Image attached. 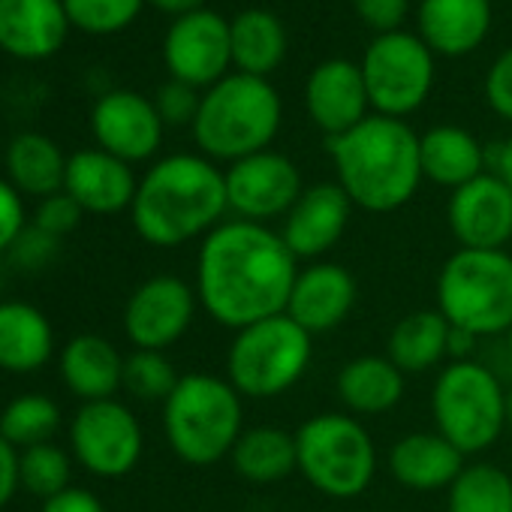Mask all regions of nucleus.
<instances>
[{"label":"nucleus","mask_w":512,"mask_h":512,"mask_svg":"<svg viewBox=\"0 0 512 512\" xmlns=\"http://www.w3.org/2000/svg\"><path fill=\"white\" fill-rule=\"evenodd\" d=\"M25 229H28L25 196L7 178H0V253H10V247Z\"/></svg>","instance_id":"40"},{"label":"nucleus","mask_w":512,"mask_h":512,"mask_svg":"<svg viewBox=\"0 0 512 512\" xmlns=\"http://www.w3.org/2000/svg\"><path fill=\"white\" fill-rule=\"evenodd\" d=\"M199 103L202 97L196 94V88L184 85V82H166L157 97H154V106L163 118V124H172V127H181V124H190L196 121V112H199Z\"/></svg>","instance_id":"39"},{"label":"nucleus","mask_w":512,"mask_h":512,"mask_svg":"<svg viewBox=\"0 0 512 512\" xmlns=\"http://www.w3.org/2000/svg\"><path fill=\"white\" fill-rule=\"evenodd\" d=\"M145 452L139 416L118 398L82 404L70 422V455L97 479L133 473Z\"/></svg>","instance_id":"11"},{"label":"nucleus","mask_w":512,"mask_h":512,"mask_svg":"<svg viewBox=\"0 0 512 512\" xmlns=\"http://www.w3.org/2000/svg\"><path fill=\"white\" fill-rule=\"evenodd\" d=\"M61 428V407L43 392H25L7 401L0 410V437L10 440L19 452L37 443H49Z\"/></svg>","instance_id":"33"},{"label":"nucleus","mask_w":512,"mask_h":512,"mask_svg":"<svg viewBox=\"0 0 512 512\" xmlns=\"http://www.w3.org/2000/svg\"><path fill=\"white\" fill-rule=\"evenodd\" d=\"M356 299L359 287L353 272L341 263L317 260L299 269L287 302V317H293L311 335H326L353 314Z\"/></svg>","instance_id":"18"},{"label":"nucleus","mask_w":512,"mask_h":512,"mask_svg":"<svg viewBox=\"0 0 512 512\" xmlns=\"http://www.w3.org/2000/svg\"><path fill=\"white\" fill-rule=\"evenodd\" d=\"M232 34V64L247 73V76H260L266 79L272 70L287 55V34L278 16L269 10H244L235 16L229 25Z\"/></svg>","instance_id":"31"},{"label":"nucleus","mask_w":512,"mask_h":512,"mask_svg":"<svg viewBox=\"0 0 512 512\" xmlns=\"http://www.w3.org/2000/svg\"><path fill=\"white\" fill-rule=\"evenodd\" d=\"M299 269L278 229L232 217L199 241L193 287L199 308L217 326L238 332L287 314Z\"/></svg>","instance_id":"1"},{"label":"nucleus","mask_w":512,"mask_h":512,"mask_svg":"<svg viewBox=\"0 0 512 512\" xmlns=\"http://www.w3.org/2000/svg\"><path fill=\"white\" fill-rule=\"evenodd\" d=\"M305 106L311 121L329 136H344L356 124L368 118V91L362 67L350 61H326L320 64L305 88Z\"/></svg>","instance_id":"20"},{"label":"nucleus","mask_w":512,"mask_h":512,"mask_svg":"<svg viewBox=\"0 0 512 512\" xmlns=\"http://www.w3.org/2000/svg\"><path fill=\"white\" fill-rule=\"evenodd\" d=\"M0 281H4V272H0Z\"/></svg>","instance_id":"49"},{"label":"nucleus","mask_w":512,"mask_h":512,"mask_svg":"<svg viewBox=\"0 0 512 512\" xmlns=\"http://www.w3.org/2000/svg\"><path fill=\"white\" fill-rule=\"evenodd\" d=\"M446 512H512V476L488 461H470L446 488Z\"/></svg>","instance_id":"32"},{"label":"nucleus","mask_w":512,"mask_h":512,"mask_svg":"<svg viewBox=\"0 0 512 512\" xmlns=\"http://www.w3.org/2000/svg\"><path fill=\"white\" fill-rule=\"evenodd\" d=\"M407 4L410 0H353V7L362 16V22L383 34H392L404 22Z\"/></svg>","instance_id":"42"},{"label":"nucleus","mask_w":512,"mask_h":512,"mask_svg":"<svg viewBox=\"0 0 512 512\" xmlns=\"http://www.w3.org/2000/svg\"><path fill=\"white\" fill-rule=\"evenodd\" d=\"M145 0H64L70 25L88 34L124 31L142 10Z\"/></svg>","instance_id":"36"},{"label":"nucleus","mask_w":512,"mask_h":512,"mask_svg":"<svg viewBox=\"0 0 512 512\" xmlns=\"http://www.w3.org/2000/svg\"><path fill=\"white\" fill-rule=\"evenodd\" d=\"M124 359L121 350L94 332L73 335L61 356H58V371L64 386L82 398V404L91 401H106L115 398L118 389H124Z\"/></svg>","instance_id":"23"},{"label":"nucleus","mask_w":512,"mask_h":512,"mask_svg":"<svg viewBox=\"0 0 512 512\" xmlns=\"http://www.w3.org/2000/svg\"><path fill=\"white\" fill-rule=\"evenodd\" d=\"M67 160L64 151L58 148L55 139L43 136V133H19L10 145H7V181L22 193V196H37L46 199L52 193L64 190V178H67Z\"/></svg>","instance_id":"29"},{"label":"nucleus","mask_w":512,"mask_h":512,"mask_svg":"<svg viewBox=\"0 0 512 512\" xmlns=\"http://www.w3.org/2000/svg\"><path fill=\"white\" fill-rule=\"evenodd\" d=\"M151 4L172 16H187L193 10H202V0H151Z\"/></svg>","instance_id":"46"},{"label":"nucleus","mask_w":512,"mask_h":512,"mask_svg":"<svg viewBox=\"0 0 512 512\" xmlns=\"http://www.w3.org/2000/svg\"><path fill=\"white\" fill-rule=\"evenodd\" d=\"M419 163H422V178L458 190L485 172L488 157L473 133L443 124L419 136Z\"/></svg>","instance_id":"27"},{"label":"nucleus","mask_w":512,"mask_h":512,"mask_svg":"<svg viewBox=\"0 0 512 512\" xmlns=\"http://www.w3.org/2000/svg\"><path fill=\"white\" fill-rule=\"evenodd\" d=\"M226 214V178L202 154H169L157 160L139 178L130 205L136 235L160 250L202 241Z\"/></svg>","instance_id":"2"},{"label":"nucleus","mask_w":512,"mask_h":512,"mask_svg":"<svg viewBox=\"0 0 512 512\" xmlns=\"http://www.w3.org/2000/svg\"><path fill=\"white\" fill-rule=\"evenodd\" d=\"M70 34L64 0H0V49L22 61L52 58Z\"/></svg>","instance_id":"21"},{"label":"nucleus","mask_w":512,"mask_h":512,"mask_svg":"<svg viewBox=\"0 0 512 512\" xmlns=\"http://www.w3.org/2000/svg\"><path fill=\"white\" fill-rule=\"evenodd\" d=\"M437 311L473 338H497L512 326V253L458 247L437 272Z\"/></svg>","instance_id":"7"},{"label":"nucleus","mask_w":512,"mask_h":512,"mask_svg":"<svg viewBox=\"0 0 512 512\" xmlns=\"http://www.w3.org/2000/svg\"><path fill=\"white\" fill-rule=\"evenodd\" d=\"M296 464L314 491L356 500L377 476V446L359 416L326 410L296 428Z\"/></svg>","instance_id":"6"},{"label":"nucleus","mask_w":512,"mask_h":512,"mask_svg":"<svg viewBox=\"0 0 512 512\" xmlns=\"http://www.w3.org/2000/svg\"><path fill=\"white\" fill-rule=\"evenodd\" d=\"M329 154L341 190L371 214L404 208L422 184L419 136L401 118L368 115L344 136L329 139Z\"/></svg>","instance_id":"3"},{"label":"nucleus","mask_w":512,"mask_h":512,"mask_svg":"<svg viewBox=\"0 0 512 512\" xmlns=\"http://www.w3.org/2000/svg\"><path fill=\"white\" fill-rule=\"evenodd\" d=\"M353 202L341 190V184H314L305 187L299 202L290 208V214L281 220V238L293 250V256L302 263H317L344 238Z\"/></svg>","instance_id":"17"},{"label":"nucleus","mask_w":512,"mask_h":512,"mask_svg":"<svg viewBox=\"0 0 512 512\" xmlns=\"http://www.w3.org/2000/svg\"><path fill=\"white\" fill-rule=\"evenodd\" d=\"M467 455H461L443 434L437 431H410L395 440L389 449V473L392 479L419 494L446 491L458 473L464 470Z\"/></svg>","instance_id":"22"},{"label":"nucleus","mask_w":512,"mask_h":512,"mask_svg":"<svg viewBox=\"0 0 512 512\" xmlns=\"http://www.w3.org/2000/svg\"><path fill=\"white\" fill-rule=\"evenodd\" d=\"M506 428L512 431V386H506Z\"/></svg>","instance_id":"47"},{"label":"nucleus","mask_w":512,"mask_h":512,"mask_svg":"<svg viewBox=\"0 0 512 512\" xmlns=\"http://www.w3.org/2000/svg\"><path fill=\"white\" fill-rule=\"evenodd\" d=\"M449 320L434 311H413L386 338V356L404 374H425L449 362Z\"/></svg>","instance_id":"30"},{"label":"nucleus","mask_w":512,"mask_h":512,"mask_svg":"<svg viewBox=\"0 0 512 512\" xmlns=\"http://www.w3.org/2000/svg\"><path fill=\"white\" fill-rule=\"evenodd\" d=\"M163 61L175 82L190 88H211L232 64L229 25L211 10L178 16L163 40Z\"/></svg>","instance_id":"14"},{"label":"nucleus","mask_w":512,"mask_h":512,"mask_svg":"<svg viewBox=\"0 0 512 512\" xmlns=\"http://www.w3.org/2000/svg\"><path fill=\"white\" fill-rule=\"evenodd\" d=\"M503 338H506V356H509V362H512V326H509V332H506Z\"/></svg>","instance_id":"48"},{"label":"nucleus","mask_w":512,"mask_h":512,"mask_svg":"<svg viewBox=\"0 0 512 512\" xmlns=\"http://www.w3.org/2000/svg\"><path fill=\"white\" fill-rule=\"evenodd\" d=\"M365 91L377 115L404 118L416 112L434 82L431 49L413 34H380L362 61Z\"/></svg>","instance_id":"10"},{"label":"nucleus","mask_w":512,"mask_h":512,"mask_svg":"<svg viewBox=\"0 0 512 512\" xmlns=\"http://www.w3.org/2000/svg\"><path fill=\"white\" fill-rule=\"evenodd\" d=\"M407 374L383 353H368L350 359L335 380V392L347 413L365 419V416H383L395 410L404 398Z\"/></svg>","instance_id":"25"},{"label":"nucleus","mask_w":512,"mask_h":512,"mask_svg":"<svg viewBox=\"0 0 512 512\" xmlns=\"http://www.w3.org/2000/svg\"><path fill=\"white\" fill-rule=\"evenodd\" d=\"M488 157V166H491V175H497L509 190H512V136L497 142L491 151H485Z\"/></svg>","instance_id":"45"},{"label":"nucleus","mask_w":512,"mask_h":512,"mask_svg":"<svg viewBox=\"0 0 512 512\" xmlns=\"http://www.w3.org/2000/svg\"><path fill=\"white\" fill-rule=\"evenodd\" d=\"M449 232L458 247L506 250L512 241V190L491 172L452 190L446 205Z\"/></svg>","instance_id":"16"},{"label":"nucleus","mask_w":512,"mask_h":512,"mask_svg":"<svg viewBox=\"0 0 512 512\" xmlns=\"http://www.w3.org/2000/svg\"><path fill=\"white\" fill-rule=\"evenodd\" d=\"M485 97L500 118L512 121V49L491 64L485 76Z\"/></svg>","instance_id":"41"},{"label":"nucleus","mask_w":512,"mask_h":512,"mask_svg":"<svg viewBox=\"0 0 512 512\" xmlns=\"http://www.w3.org/2000/svg\"><path fill=\"white\" fill-rule=\"evenodd\" d=\"M281 130V97L260 76H223L202 94L193 139L208 160H244L269 151Z\"/></svg>","instance_id":"4"},{"label":"nucleus","mask_w":512,"mask_h":512,"mask_svg":"<svg viewBox=\"0 0 512 512\" xmlns=\"http://www.w3.org/2000/svg\"><path fill=\"white\" fill-rule=\"evenodd\" d=\"M40 512H106V506H103V500L94 491L79 488V485H70L61 494L43 500V509Z\"/></svg>","instance_id":"43"},{"label":"nucleus","mask_w":512,"mask_h":512,"mask_svg":"<svg viewBox=\"0 0 512 512\" xmlns=\"http://www.w3.org/2000/svg\"><path fill=\"white\" fill-rule=\"evenodd\" d=\"M199 308L196 287L178 275H154L142 281L124 305V335L133 350L166 353L193 326Z\"/></svg>","instance_id":"12"},{"label":"nucleus","mask_w":512,"mask_h":512,"mask_svg":"<svg viewBox=\"0 0 512 512\" xmlns=\"http://www.w3.org/2000/svg\"><path fill=\"white\" fill-rule=\"evenodd\" d=\"M19 455L22 452L10 440L0 437V509H4L16 497V491L22 488V482H19Z\"/></svg>","instance_id":"44"},{"label":"nucleus","mask_w":512,"mask_h":512,"mask_svg":"<svg viewBox=\"0 0 512 512\" xmlns=\"http://www.w3.org/2000/svg\"><path fill=\"white\" fill-rule=\"evenodd\" d=\"M70 476H73V455L52 440L28 446L19 455L22 491L34 494V497L49 500V497L61 494L64 488H70Z\"/></svg>","instance_id":"34"},{"label":"nucleus","mask_w":512,"mask_h":512,"mask_svg":"<svg viewBox=\"0 0 512 512\" xmlns=\"http://www.w3.org/2000/svg\"><path fill=\"white\" fill-rule=\"evenodd\" d=\"M178 371L166 353L157 350H133L124 359V389L139 401H166L178 386Z\"/></svg>","instance_id":"35"},{"label":"nucleus","mask_w":512,"mask_h":512,"mask_svg":"<svg viewBox=\"0 0 512 512\" xmlns=\"http://www.w3.org/2000/svg\"><path fill=\"white\" fill-rule=\"evenodd\" d=\"M431 419L461 455H479L506 431V386L476 359L446 362L431 386Z\"/></svg>","instance_id":"9"},{"label":"nucleus","mask_w":512,"mask_h":512,"mask_svg":"<svg viewBox=\"0 0 512 512\" xmlns=\"http://www.w3.org/2000/svg\"><path fill=\"white\" fill-rule=\"evenodd\" d=\"M82 217H85L82 205H79L67 190H61V193H52V196H46V199L37 202L34 220H31V223H34L37 229L55 235V238H64V235H70L73 229H79Z\"/></svg>","instance_id":"38"},{"label":"nucleus","mask_w":512,"mask_h":512,"mask_svg":"<svg viewBox=\"0 0 512 512\" xmlns=\"http://www.w3.org/2000/svg\"><path fill=\"white\" fill-rule=\"evenodd\" d=\"M61 253V238L37 229L34 223H28V229L16 238V244L10 247V263L25 272V275H34V272H43L55 263V256Z\"/></svg>","instance_id":"37"},{"label":"nucleus","mask_w":512,"mask_h":512,"mask_svg":"<svg viewBox=\"0 0 512 512\" xmlns=\"http://www.w3.org/2000/svg\"><path fill=\"white\" fill-rule=\"evenodd\" d=\"M314 359V335L293 317L278 314L232 332L226 380L244 401L281 398L302 383Z\"/></svg>","instance_id":"8"},{"label":"nucleus","mask_w":512,"mask_h":512,"mask_svg":"<svg viewBox=\"0 0 512 512\" xmlns=\"http://www.w3.org/2000/svg\"><path fill=\"white\" fill-rule=\"evenodd\" d=\"M163 434L184 464L214 467L244 434V398L226 377L184 374L163 401Z\"/></svg>","instance_id":"5"},{"label":"nucleus","mask_w":512,"mask_h":512,"mask_svg":"<svg viewBox=\"0 0 512 512\" xmlns=\"http://www.w3.org/2000/svg\"><path fill=\"white\" fill-rule=\"evenodd\" d=\"M491 25L488 0H422L419 31L422 43L440 55L473 52Z\"/></svg>","instance_id":"26"},{"label":"nucleus","mask_w":512,"mask_h":512,"mask_svg":"<svg viewBox=\"0 0 512 512\" xmlns=\"http://www.w3.org/2000/svg\"><path fill=\"white\" fill-rule=\"evenodd\" d=\"M55 356V329L46 311L22 299L0 302V371L37 374Z\"/></svg>","instance_id":"24"},{"label":"nucleus","mask_w":512,"mask_h":512,"mask_svg":"<svg viewBox=\"0 0 512 512\" xmlns=\"http://www.w3.org/2000/svg\"><path fill=\"white\" fill-rule=\"evenodd\" d=\"M139 178L133 175V166L112 157L103 148H85L70 154L67 160V178L64 190L82 205L85 214H121L130 211L136 199Z\"/></svg>","instance_id":"19"},{"label":"nucleus","mask_w":512,"mask_h":512,"mask_svg":"<svg viewBox=\"0 0 512 512\" xmlns=\"http://www.w3.org/2000/svg\"><path fill=\"white\" fill-rule=\"evenodd\" d=\"M91 133L97 148L133 166L157 154L163 142V118L154 100L136 91H106L91 109Z\"/></svg>","instance_id":"15"},{"label":"nucleus","mask_w":512,"mask_h":512,"mask_svg":"<svg viewBox=\"0 0 512 512\" xmlns=\"http://www.w3.org/2000/svg\"><path fill=\"white\" fill-rule=\"evenodd\" d=\"M232 470L250 485H275L296 473V431L281 425L244 428L229 452Z\"/></svg>","instance_id":"28"},{"label":"nucleus","mask_w":512,"mask_h":512,"mask_svg":"<svg viewBox=\"0 0 512 512\" xmlns=\"http://www.w3.org/2000/svg\"><path fill=\"white\" fill-rule=\"evenodd\" d=\"M223 178L229 214L266 226L269 220H284L305 193L299 166L278 151H260L235 160L229 163Z\"/></svg>","instance_id":"13"}]
</instances>
